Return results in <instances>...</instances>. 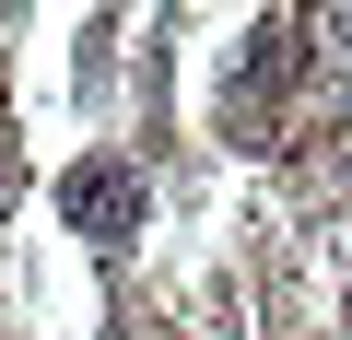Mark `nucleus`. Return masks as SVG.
Instances as JSON below:
<instances>
[{
  "mask_svg": "<svg viewBox=\"0 0 352 340\" xmlns=\"http://www.w3.org/2000/svg\"><path fill=\"white\" fill-rule=\"evenodd\" d=\"M71 223H129V177H106V164L71 177Z\"/></svg>",
  "mask_w": 352,
  "mask_h": 340,
  "instance_id": "nucleus-1",
  "label": "nucleus"
}]
</instances>
